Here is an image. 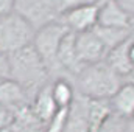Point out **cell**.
<instances>
[{
  "instance_id": "obj_1",
  "label": "cell",
  "mask_w": 134,
  "mask_h": 132,
  "mask_svg": "<svg viewBox=\"0 0 134 132\" xmlns=\"http://www.w3.org/2000/svg\"><path fill=\"white\" fill-rule=\"evenodd\" d=\"M8 71L33 101L36 93L52 81H48L50 73L33 45L8 56Z\"/></svg>"
},
{
  "instance_id": "obj_2",
  "label": "cell",
  "mask_w": 134,
  "mask_h": 132,
  "mask_svg": "<svg viewBox=\"0 0 134 132\" xmlns=\"http://www.w3.org/2000/svg\"><path fill=\"white\" fill-rule=\"evenodd\" d=\"M75 84L81 97L89 99H109L123 84V79L103 61L84 67L75 78Z\"/></svg>"
},
{
  "instance_id": "obj_3",
  "label": "cell",
  "mask_w": 134,
  "mask_h": 132,
  "mask_svg": "<svg viewBox=\"0 0 134 132\" xmlns=\"http://www.w3.org/2000/svg\"><path fill=\"white\" fill-rule=\"evenodd\" d=\"M33 27L16 11L0 17V53L6 58L33 45Z\"/></svg>"
},
{
  "instance_id": "obj_4",
  "label": "cell",
  "mask_w": 134,
  "mask_h": 132,
  "mask_svg": "<svg viewBox=\"0 0 134 132\" xmlns=\"http://www.w3.org/2000/svg\"><path fill=\"white\" fill-rule=\"evenodd\" d=\"M67 33H69L67 27L63 25L59 20L44 25L39 30H36V33H34L33 47L37 51V55L41 56V59L44 61L48 73L59 71L58 64H56V56H58L59 45H61L63 39L67 36Z\"/></svg>"
},
{
  "instance_id": "obj_5",
  "label": "cell",
  "mask_w": 134,
  "mask_h": 132,
  "mask_svg": "<svg viewBox=\"0 0 134 132\" xmlns=\"http://www.w3.org/2000/svg\"><path fill=\"white\" fill-rule=\"evenodd\" d=\"M14 11L20 14L34 30L59 20L58 0H16Z\"/></svg>"
},
{
  "instance_id": "obj_6",
  "label": "cell",
  "mask_w": 134,
  "mask_h": 132,
  "mask_svg": "<svg viewBox=\"0 0 134 132\" xmlns=\"http://www.w3.org/2000/svg\"><path fill=\"white\" fill-rule=\"evenodd\" d=\"M100 2L97 3H86L64 11L59 17V22L66 25L67 30L75 34L91 31L98 23V13H100Z\"/></svg>"
},
{
  "instance_id": "obj_7",
  "label": "cell",
  "mask_w": 134,
  "mask_h": 132,
  "mask_svg": "<svg viewBox=\"0 0 134 132\" xmlns=\"http://www.w3.org/2000/svg\"><path fill=\"white\" fill-rule=\"evenodd\" d=\"M75 45H76L78 58L84 67L103 62L108 56V48L92 30L75 34Z\"/></svg>"
},
{
  "instance_id": "obj_8",
  "label": "cell",
  "mask_w": 134,
  "mask_h": 132,
  "mask_svg": "<svg viewBox=\"0 0 134 132\" xmlns=\"http://www.w3.org/2000/svg\"><path fill=\"white\" fill-rule=\"evenodd\" d=\"M97 25L131 30L133 16L126 9H123L115 0H101L100 13H98V23Z\"/></svg>"
},
{
  "instance_id": "obj_9",
  "label": "cell",
  "mask_w": 134,
  "mask_h": 132,
  "mask_svg": "<svg viewBox=\"0 0 134 132\" xmlns=\"http://www.w3.org/2000/svg\"><path fill=\"white\" fill-rule=\"evenodd\" d=\"M56 64L59 71H66V75L76 78L84 65L81 64L78 53H76V45H75V33L69 31L67 36L63 39L59 50H58V56H56Z\"/></svg>"
},
{
  "instance_id": "obj_10",
  "label": "cell",
  "mask_w": 134,
  "mask_h": 132,
  "mask_svg": "<svg viewBox=\"0 0 134 132\" xmlns=\"http://www.w3.org/2000/svg\"><path fill=\"white\" fill-rule=\"evenodd\" d=\"M0 104L9 109L13 113L31 104L25 90L9 76L0 75Z\"/></svg>"
},
{
  "instance_id": "obj_11",
  "label": "cell",
  "mask_w": 134,
  "mask_h": 132,
  "mask_svg": "<svg viewBox=\"0 0 134 132\" xmlns=\"http://www.w3.org/2000/svg\"><path fill=\"white\" fill-rule=\"evenodd\" d=\"M112 115L128 121L134 120V81L128 79L117 89V92L109 98Z\"/></svg>"
},
{
  "instance_id": "obj_12",
  "label": "cell",
  "mask_w": 134,
  "mask_h": 132,
  "mask_svg": "<svg viewBox=\"0 0 134 132\" xmlns=\"http://www.w3.org/2000/svg\"><path fill=\"white\" fill-rule=\"evenodd\" d=\"M63 132H89V98L81 95L75 97Z\"/></svg>"
},
{
  "instance_id": "obj_13",
  "label": "cell",
  "mask_w": 134,
  "mask_h": 132,
  "mask_svg": "<svg viewBox=\"0 0 134 132\" xmlns=\"http://www.w3.org/2000/svg\"><path fill=\"white\" fill-rule=\"evenodd\" d=\"M33 113L47 126V123L55 117V113L59 110L53 101V97H52V90H50V84L44 86L33 98L31 104H30Z\"/></svg>"
},
{
  "instance_id": "obj_14",
  "label": "cell",
  "mask_w": 134,
  "mask_h": 132,
  "mask_svg": "<svg viewBox=\"0 0 134 132\" xmlns=\"http://www.w3.org/2000/svg\"><path fill=\"white\" fill-rule=\"evenodd\" d=\"M131 37L128 40L122 42L120 45H117L115 48H112L108 53L106 59H104V62L111 67L119 76H122V78H125V76H130L131 78V75H133V67H131L130 58H128V47H130Z\"/></svg>"
},
{
  "instance_id": "obj_15",
  "label": "cell",
  "mask_w": 134,
  "mask_h": 132,
  "mask_svg": "<svg viewBox=\"0 0 134 132\" xmlns=\"http://www.w3.org/2000/svg\"><path fill=\"white\" fill-rule=\"evenodd\" d=\"M52 97L58 109H69L75 101V89L67 78H56L50 82Z\"/></svg>"
},
{
  "instance_id": "obj_16",
  "label": "cell",
  "mask_w": 134,
  "mask_h": 132,
  "mask_svg": "<svg viewBox=\"0 0 134 132\" xmlns=\"http://www.w3.org/2000/svg\"><path fill=\"white\" fill-rule=\"evenodd\" d=\"M92 31L97 34L98 39L104 44V47L108 48V53L112 48H115L117 45H120L122 42H125L131 37V30H123V28H111V27L95 25L92 28Z\"/></svg>"
},
{
  "instance_id": "obj_17",
  "label": "cell",
  "mask_w": 134,
  "mask_h": 132,
  "mask_svg": "<svg viewBox=\"0 0 134 132\" xmlns=\"http://www.w3.org/2000/svg\"><path fill=\"white\" fill-rule=\"evenodd\" d=\"M70 109V107H69ZM69 109H59L55 117L47 123L45 132H63L67 123V115H69Z\"/></svg>"
},
{
  "instance_id": "obj_18",
  "label": "cell",
  "mask_w": 134,
  "mask_h": 132,
  "mask_svg": "<svg viewBox=\"0 0 134 132\" xmlns=\"http://www.w3.org/2000/svg\"><path fill=\"white\" fill-rule=\"evenodd\" d=\"M97 2H100V0H58V5H59V11L63 14L64 11L70 9V8H75V6H80V5H86V3H97Z\"/></svg>"
},
{
  "instance_id": "obj_19",
  "label": "cell",
  "mask_w": 134,
  "mask_h": 132,
  "mask_svg": "<svg viewBox=\"0 0 134 132\" xmlns=\"http://www.w3.org/2000/svg\"><path fill=\"white\" fill-rule=\"evenodd\" d=\"M11 121H13V112L0 104V132L8 129Z\"/></svg>"
},
{
  "instance_id": "obj_20",
  "label": "cell",
  "mask_w": 134,
  "mask_h": 132,
  "mask_svg": "<svg viewBox=\"0 0 134 132\" xmlns=\"http://www.w3.org/2000/svg\"><path fill=\"white\" fill-rule=\"evenodd\" d=\"M16 8V0H0V17L13 13Z\"/></svg>"
},
{
  "instance_id": "obj_21",
  "label": "cell",
  "mask_w": 134,
  "mask_h": 132,
  "mask_svg": "<svg viewBox=\"0 0 134 132\" xmlns=\"http://www.w3.org/2000/svg\"><path fill=\"white\" fill-rule=\"evenodd\" d=\"M123 9H126L131 16H134V0H115Z\"/></svg>"
},
{
  "instance_id": "obj_22",
  "label": "cell",
  "mask_w": 134,
  "mask_h": 132,
  "mask_svg": "<svg viewBox=\"0 0 134 132\" xmlns=\"http://www.w3.org/2000/svg\"><path fill=\"white\" fill-rule=\"evenodd\" d=\"M0 75L9 76V71H8V58L5 55H2V53H0Z\"/></svg>"
},
{
  "instance_id": "obj_23",
  "label": "cell",
  "mask_w": 134,
  "mask_h": 132,
  "mask_svg": "<svg viewBox=\"0 0 134 132\" xmlns=\"http://www.w3.org/2000/svg\"><path fill=\"white\" fill-rule=\"evenodd\" d=\"M122 132H134V120L125 121V124L122 126Z\"/></svg>"
},
{
  "instance_id": "obj_24",
  "label": "cell",
  "mask_w": 134,
  "mask_h": 132,
  "mask_svg": "<svg viewBox=\"0 0 134 132\" xmlns=\"http://www.w3.org/2000/svg\"><path fill=\"white\" fill-rule=\"evenodd\" d=\"M131 79H133V78H131ZM133 81H134V79H133Z\"/></svg>"
}]
</instances>
